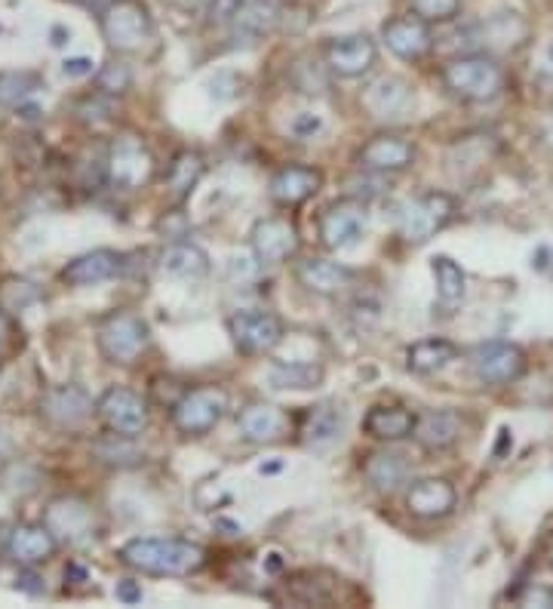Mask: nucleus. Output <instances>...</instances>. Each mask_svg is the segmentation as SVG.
I'll list each match as a JSON object with an SVG mask.
<instances>
[{
	"mask_svg": "<svg viewBox=\"0 0 553 609\" xmlns=\"http://www.w3.org/2000/svg\"><path fill=\"white\" fill-rule=\"evenodd\" d=\"M117 557L136 573L145 576H191L206 563V551L188 539H130Z\"/></svg>",
	"mask_w": 553,
	"mask_h": 609,
	"instance_id": "f257e3e1",
	"label": "nucleus"
},
{
	"mask_svg": "<svg viewBox=\"0 0 553 609\" xmlns=\"http://www.w3.org/2000/svg\"><path fill=\"white\" fill-rule=\"evenodd\" d=\"M443 84L461 102H492L504 90V68L489 56H458L443 65Z\"/></svg>",
	"mask_w": 553,
	"mask_h": 609,
	"instance_id": "f03ea898",
	"label": "nucleus"
},
{
	"mask_svg": "<svg viewBox=\"0 0 553 609\" xmlns=\"http://www.w3.org/2000/svg\"><path fill=\"white\" fill-rule=\"evenodd\" d=\"M96 342L108 363H133L148 348L151 330L136 311H111L99 320Z\"/></svg>",
	"mask_w": 553,
	"mask_h": 609,
	"instance_id": "7ed1b4c3",
	"label": "nucleus"
},
{
	"mask_svg": "<svg viewBox=\"0 0 553 609\" xmlns=\"http://www.w3.org/2000/svg\"><path fill=\"white\" fill-rule=\"evenodd\" d=\"M102 34L114 53H142L154 37V28L139 0H114L102 13Z\"/></svg>",
	"mask_w": 553,
	"mask_h": 609,
	"instance_id": "20e7f679",
	"label": "nucleus"
},
{
	"mask_svg": "<svg viewBox=\"0 0 553 609\" xmlns=\"http://www.w3.org/2000/svg\"><path fill=\"white\" fill-rule=\"evenodd\" d=\"M105 179L120 191L145 188L154 179V154L136 136L114 139L105 157Z\"/></svg>",
	"mask_w": 553,
	"mask_h": 609,
	"instance_id": "39448f33",
	"label": "nucleus"
},
{
	"mask_svg": "<svg viewBox=\"0 0 553 609\" xmlns=\"http://www.w3.org/2000/svg\"><path fill=\"white\" fill-rule=\"evenodd\" d=\"M458 210V203L446 191H428L415 200H409L400 213V237L406 243H428L434 234H440Z\"/></svg>",
	"mask_w": 553,
	"mask_h": 609,
	"instance_id": "423d86ee",
	"label": "nucleus"
},
{
	"mask_svg": "<svg viewBox=\"0 0 553 609\" xmlns=\"http://www.w3.org/2000/svg\"><path fill=\"white\" fill-rule=\"evenodd\" d=\"M225 410H228V394L222 388H216V385L188 388L173 403V425L179 434L200 437V434H209L222 422Z\"/></svg>",
	"mask_w": 553,
	"mask_h": 609,
	"instance_id": "0eeeda50",
	"label": "nucleus"
},
{
	"mask_svg": "<svg viewBox=\"0 0 553 609\" xmlns=\"http://www.w3.org/2000/svg\"><path fill=\"white\" fill-rule=\"evenodd\" d=\"M44 523L50 526L56 542L68 545V548H83L99 536V520H96L93 505L77 496L53 499L44 511Z\"/></svg>",
	"mask_w": 553,
	"mask_h": 609,
	"instance_id": "6e6552de",
	"label": "nucleus"
},
{
	"mask_svg": "<svg viewBox=\"0 0 553 609\" xmlns=\"http://www.w3.org/2000/svg\"><path fill=\"white\" fill-rule=\"evenodd\" d=\"M228 336L240 354H271L283 342V320L262 308H240L228 317Z\"/></svg>",
	"mask_w": 553,
	"mask_h": 609,
	"instance_id": "1a4fd4ad",
	"label": "nucleus"
},
{
	"mask_svg": "<svg viewBox=\"0 0 553 609\" xmlns=\"http://www.w3.org/2000/svg\"><path fill=\"white\" fill-rule=\"evenodd\" d=\"M366 228H369L366 207L357 200H335L320 216V240L332 253L354 250L366 237Z\"/></svg>",
	"mask_w": 553,
	"mask_h": 609,
	"instance_id": "9d476101",
	"label": "nucleus"
},
{
	"mask_svg": "<svg viewBox=\"0 0 553 609\" xmlns=\"http://www.w3.org/2000/svg\"><path fill=\"white\" fill-rule=\"evenodd\" d=\"M249 243H252V253H255V259H259V265H283V262L299 256V250H302L299 228L283 216L255 222Z\"/></svg>",
	"mask_w": 553,
	"mask_h": 609,
	"instance_id": "9b49d317",
	"label": "nucleus"
},
{
	"mask_svg": "<svg viewBox=\"0 0 553 609\" xmlns=\"http://www.w3.org/2000/svg\"><path fill=\"white\" fill-rule=\"evenodd\" d=\"M96 413L102 425L114 434L139 437L148 428V403L130 388H108L96 403Z\"/></svg>",
	"mask_w": 553,
	"mask_h": 609,
	"instance_id": "f8f14e48",
	"label": "nucleus"
},
{
	"mask_svg": "<svg viewBox=\"0 0 553 609\" xmlns=\"http://www.w3.org/2000/svg\"><path fill=\"white\" fill-rule=\"evenodd\" d=\"M96 410L93 397L80 385H53L40 397V416L59 431H77Z\"/></svg>",
	"mask_w": 553,
	"mask_h": 609,
	"instance_id": "ddd939ff",
	"label": "nucleus"
},
{
	"mask_svg": "<svg viewBox=\"0 0 553 609\" xmlns=\"http://www.w3.org/2000/svg\"><path fill=\"white\" fill-rule=\"evenodd\" d=\"M474 376L486 385H510L526 373V354L510 342H489L474 351Z\"/></svg>",
	"mask_w": 553,
	"mask_h": 609,
	"instance_id": "4468645a",
	"label": "nucleus"
},
{
	"mask_svg": "<svg viewBox=\"0 0 553 609\" xmlns=\"http://www.w3.org/2000/svg\"><path fill=\"white\" fill-rule=\"evenodd\" d=\"M323 59H326V68L338 77H360L375 65L378 50L369 34H345L329 40L323 47Z\"/></svg>",
	"mask_w": 553,
	"mask_h": 609,
	"instance_id": "2eb2a0df",
	"label": "nucleus"
},
{
	"mask_svg": "<svg viewBox=\"0 0 553 609\" xmlns=\"http://www.w3.org/2000/svg\"><path fill=\"white\" fill-rule=\"evenodd\" d=\"M495 151H498V142L489 133L458 136V142H452V148L446 151V170L458 182H471L474 176H480L489 167Z\"/></svg>",
	"mask_w": 553,
	"mask_h": 609,
	"instance_id": "dca6fc26",
	"label": "nucleus"
},
{
	"mask_svg": "<svg viewBox=\"0 0 553 609\" xmlns=\"http://www.w3.org/2000/svg\"><path fill=\"white\" fill-rule=\"evenodd\" d=\"M381 37H385V47L403 62H418L434 47V34L421 16H400L385 22Z\"/></svg>",
	"mask_w": 553,
	"mask_h": 609,
	"instance_id": "f3484780",
	"label": "nucleus"
},
{
	"mask_svg": "<svg viewBox=\"0 0 553 609\" xmlns=\"http://www.w3.org/2000/svg\"><path fill=\"white\" fill-rule=\"evenodd\" d=\"M357 164L369 173H403L415 164V145L403 136L381 133L357 151Z\"/></svg>",
	"mask_w": 553,
	"mask_h": 609,
	"instance_id": "a211bd4d",
	"label": "nucleus"
},
{
	"mask_svg": "<svg viewBox=\"0 0 553 609\" xmlns=\"http://www.w3.org/2000/svg\"><path fill=\"white\" fill-rule=\"evenodd\" d=\"M237 431L249 443H277L289 434V413L277 403L255 400L240 410Z\"/></svg>",
	"mask_w": 553,
	"mask_h": 609,
	"instance_id": "6ab92c4d",
	"label": "nucleus"
},
{
	"mask_svg": "<svg viewBox=\"0 0 553 609\" xmlns=\"http://www.w3.org/2000/svg\"><path fill=\"white\" fill-rule=\"evenodd\" d=\"M458 496H455V486L443 477H424L409 483L406 490V508L412 517L418 520H440L446 514H452Z\"/></svg>",
	"mask_w": 553,
	"mask_h": 609,
	"instance_id": "aec40b11",
	"label": "nucleus"
},
{
	"mask_svg": "<svg viewBox=\"0 0 553 609\" xmlns=\"http://www.w3.org/2000/svg\"><path fill=\"white\" fill-rule=\"evenodd\" d=\"M363 105L369 108L372 117L403 120L415 108V90L406 84L403 77H381V80H375V84L366 87Z\"/></svg>",
	"mask_w": 553,
	"mask_h": 609,
	"instance_id": "412c9836",
	"label": "nucleus"
},
{
	"mask_svg": "<svg viewBox=\"0 0 553 609\" xmlns=\"http://www.w3.org/2000/svg\"><path fill=\"white\" fill-rule=\"evenodd\" d=\"M320 188H323V173L320 170L292 164V167H283V170H277L271 176L268 194H271L274 203H280V207H299V203L311 200Z\"/></svg>",
	"mask_w": 553,
	"mask_h": 609,
	"instance_id": "4be33fe9",
	"label": "nucleus"
},
{
	"mask_svg": "<svg viewBox=\"0 0 553 609\" xmlns=\"http://www.w3.org/2000/svg\"><path fill=\"white\" fill-rule=\"evenodd\" d=\"M126 259L117 250H93L83 253L77 259H71L62 268V280L68 287H96V283H105L111 277H117L123 271Z\"/></svg>",
	"mask_w": 553,
	"mask_h": 609,
	"instance_id": "5701e85b",
	"label": "nucleus"
},
{
	"mask_svg": "<svg viewBox=\"0 0 553 609\" xmlns=\"http://www.w3.org/2000/svg\"><path fill=\"white\" fill-rule=\"evenodd\" d=\"M56 548L59 542L47 523H19L7 539V554L22 566L47 563L56 554Z\"/></svg>",
	"mask_w": 553,
	"mask_h": 609,
	"instance_id": "b1692460",
	"label": "nucleus"
},
{
	"mask_svg": "<svg viewBox=\"0 0 553 609\" xmlns=\"http://www.w3.org/2000/svg\"><path fill=\"white\" fill-rule=\"evenodd\" d=\"M415 443L421 446L424 453H443L452 450L461 437V416L452 410H434V413H424L415 419L412 428Z\"/></svg>",
	"mask_w": 553,
	"mask_h": 609,
	"instance_id": "393cba45",
	"label": "nucleus"
},
{
	"mask_svg": "<svg viewBox=\"0 0 553 609\" xmlns=\"http://www.w3.org/2000/svg\"><path fill=\"white\" fill-rule=\"evenodd\" d=\"M295 277H299L302 287L314 296H338L351 287L354 271L329 259H305L295 268Z\"/></svg>",
	"mask_w": 553,
	"mask_h": 609,
	"instance_id": "a878e982",
	"label": "nucleus"
},
{
	"mask_svg": "<svg viewBox=\"0 0 553 609\" xmlns=\"http://www.w3.org/2000/svg\"><path fill=\"white\" fill-rule=\"evenodd\" d=\"M363 474H366V480H369L372 490L391 496V493L403 490V486L409 483V477H412V465H409V459L400 456V453L378 450V453L366 456V462H363Z\"/></svg>",
	"mask_w": 553,
	"mask_h": 609,
	"instance_id": "bb28decb",
	"label": "nucleus"
},
{
	"mask_svg": "<svg viewBox=\"0 0 553 609\" xmlns=\"http://www.w3.org/2000/svg\"><path fill=\"white\" fill-rule=\"evenodd\" d=\"M160 268L163 274L176 277V280H203L212 268L209 256L203 247L191 240H173L160 256Z\"/></svg>",
	"mask_w": 553,
	"mask_h": 609,
	"instance_id": "cd10ccee",
	"label": "nucleus"
},
{
	"mask_svg": "<svg viewBox=\"0 0 553 609\" xmlns=\"http://www.w3.org/2000/svg\"><path fill=\"white\" fill-rule=\"evenodd\" d=\"M415 419L409 410H403V406H372V410L366 413L363 419V428L369 437L375 440H403V437H412V428H415Z\"/></svg>",
	"mask_w": 553,
	"mask_h": 609,
	"instance_id": "c85d7f7f",
	"label": "nucleus"
},
{
	"mask_svg": "<svg viewBox=\"0 0 553 609\" xmlns=\"http://www.w3.org/2000/svg\"><path fill=\"white\" fill-rule=\"evenodd\" d=\"M345 434V413L338 410L335 403H320L308 413V425H305V443L311 450H329L332 443H338Z\"/></svg>",
	"mask_w": 553,
	"mask_h": 609,
	"instance_id": "c756f323",
	"label": "nucleus"
},
{
	"mask_svg": "<svg viewBox=\"0 0 553 609\" xmlns=\"http://www.w3.org/2000/svg\"><path fill=\"white\" fill-rule=\"evenodd\" d=\"M458 357V348L449 339H421L406 351V367L415 376H434L446 370Z\"/></svg>",
	"mask_w": 553,
	"mask_h": 609,
	"instance_id": "7c9ffc66",
	"label": "nucleus"
},
{
	"mask_svg": "<svg viewBox=\"0 0 553 609\" xmlns=\"http://www.w3.org/2000/svg\"><path fill=\"white\" fill-rule=\"evenodd\" d=\"M434 271V283H437V302L446 314L458 311L464 296H467V274L461 271L458 262H452L449 256H437L431 262Z\"/></svg>",
	"mask_w": 553,
	"mask_h": 609,
	"instance_id": "2f4dec72",
	"label": "nucleus"
},
{
	"mask_svg": "<svg viewBox=\"0 0 553 609\" xmlns=\"http://www.w3.org/2000/svg\"><path fill=\"white\" fill-rule=\"evenodd\" d=\"M206 164L197 151H179L173 157V164L166 170V191L176 203H182L185 197H191V191L197 188V182L203 179Z\"/></svg>",
	"mask_w": 553,
	"mask_h": 609,
	"instance_id": "473e14b6",
	"label": "nucleus"
},
{
	"mask_svg": "<svg viewBox=\"0 0 553 609\" xmlns=\"http://www.w3.org/2000/svg\"><path fill=\"white\" fill-rule=\"evenodd\" d=\"M274 19H277V10L265 4V0H243V7L231 25H234V34L240 37H262L265 31H271Z\"/></svg>",
	"mask_w": 553,
	"mask_h": 609,
	"instance_id": "72a5a7b5",
	"label": "nucleus"
},
{
	"mask_svg": "<svg viewBox=\"0 0 553 609\" xmlns=\"http://www.w3.org/2000/svg\"><path fill=\"white\" fill-rule=\"evenodd\" d=\"M320 382H323V370L314 367V363H274V370H271L274 388L305 391V388H317Z\"/></svg>",
	"mask_w": 553,
	"mask_h": 609,
	"instance_id": "f704fd0d",
	"label": "nucleus"
},
{
	"mask_svg": "<svg viewBox=\"0 0 553 609\" xmlns=\"http://www.w3.org/2000/svg\"><path fill=\"white\" fill-rule=\"evenodd\" d=\"M96 459L99 462H105V465H136L139 462V450H136V443H133V437H126V434H108V437H102L96 446Z\"/></svg>",
	"mask_w": 553,
	"mask_h": 609,
	"instance_id": "c9c22d12",
	"label": "nucleus"
},
{
	"mask_svg": "<svg viewBox=\"0 0 553 609\" xmlns=\"http://www.w3.org/2000/svg\"><path fill=\"white\" fill-rule=\"evenodd\" d=\"M34 90H40L37 74H0V108H22Z\"/></svg>",
	"mask_w": 553,
	"mask_h": 609,
	"instance_id": "e433bc0d",
	"label": "nucleus"
},
{
	"mask_svg": "<svg viewBox=\"0 0 553 609\" xmlns=\"http://www.w3.org/2000/svg\"><path fill=\"white\" fill-rule=\"evenodd\" d=\"M130 71H126V65H120V62H111V65H105L102 71H99V93H105V96H117V93H123L126 87H130Z\"/></svg>",
	"mask_w": 553,
	"mask_h": 609,
	"instance_id": "4c0bfd02",
	"label": "nucleus"
},
{
	"mask_svg": "<svg viewBox=\"0 0 553 609\" xmlns=\"http://www.w3.org/2000/svg\"><path fill=\"white\" fill-rule=\"evenodd\" d=\"M412 7L424 19H449L458 13V0H412Z\"/></svg>",
	"mask_w": 553,
	"mask_h": 609,
	"instance_id": "58836bf2",
	"label": "nucleus"
},
{
	"mask_svg": "<svg viewBox=\"0 0 553 609\" xmlns=\"http://www.w3.org/2000/svg\"><path fill=\"white\" fill-rule=\"evenodd\" d=\"M240 7H243V0H209V22H216V25L234 22Z\"/></svg>",
	"mask_w": 553,
	"mask_h": 609,
	"instance_id": "ea45409f",
	"label": "nucleus"
},
{
	"mask_svg": "<svg viewBox=\"0 0 553 609\" xmlns=\"http://www.w3.org/2000/svg\"><path fill=\"white\" fill-rule=\"evenodd\" d=\"M16 327H13V314L7 308H0V357L7 354V348L13 345Z\"/></svg>",
	"mask_w": 553,
	"mask_h": 609,
	"instance_id": "a19ab883",
	"label": "nucleus"
},
{
	"mask_svg": "<svg viewBox=\"0 0 553 609\" xmlns=\"http://www.w3.org/2000/svg\"><path fill=\"white\" fill-rule=\"evenodd\" d=\"M320 130V120L314 114H302V117H295V124H292V133L299 136V139H308Z\"/></svg>",
	"mask_w": 553,
	"mask_h": 609,
	"instance_id": "79ce46f5",
	"label": "nucleus"
},
{
	"mask_svg": "<svg viewBox=\"0 0 553 609\" xmlns=\"http://www.w3.org/2000/svg\"><path fill=\"white\" fill-rule=\"evenodd\" d=\"M117 600L120 603H139L142 600V588L136 585V582H130V579H123V582H117Z\"/></svg>",
	"mask_w": 553,
	"mask_h": 609,
	"instance_id": "37998d69",
	"label": "nucleus"
},
{
	"mask_svg": "<svg viewBox=\"0 0 553 609\" xmlns=\"http://www.w3.org/2000/svg\"><path fill=\"white\" fill-rule=\"evenodd\" d=\"M65 74L68 77H87V74H93V62L90 59H68Z\"/></svg>",
	"mask_w": 553,
	"mask_h": 609,
	"instance_id": "c03bdc74",
	"label": "nucleus"
},
{
	"mask_svg": "<svg viewBox=\"0 0 553 609\" xmlns=\"http://www.w3.org/2000/svg\"><path fill=\"white\" fill-rule=\"evenodd\" d=\"M16 588H22V591H28V594H44V585H40V579L34 576V573H19V579H16Z\"/></svg>",
	"mask_w": 553,
	"mask_h": 609,
	"instance_id": "a18cd8bd",
	"label": "nucleus"
},
{
	"mask_svg": "<svg viewBox=\"0 0 553 609\" xmlns=\"http://www.w3.org/2000/svg\"><path fill=\"white\" fill-rule=\"evenodd\" d=\"M77 4H80V7H87V10H93V13H99V16H102V13H105V10H108L111 4H114V0H77Z\"/></svg>",
	"mask_w": 553,
	"mask_h": 609,
	"instance_id": "49530a36",
	"label": "nucleus"
},
{
	"mask_svg": "<svg viewBox=\"0 0 553 609\" xmlns=\"http://www.w3.org/2000/svg\"><path fill=\"white\" fill-rule=\"evenodd\" d=\"M10 450H13L10 437H7V434H0V459H4V456H10Z\"/></svg>",
	"mask_w": 553,
	"mask_h": 609,
	"instance_id": "de8ad7c7",
	"label": "nucleus"
},
{
	"mask_svg": "<svg viewBox=\"0 0 553 609\" xmlns=\"http://www.w3.org/2000/svg\"><path fill=\"white\" fill-rule=\"evenodd\" d=\"M550 603H553V600H550Z\"/></svg>",
	"mask_w": 553,
	"mask_h": 609,
	"instance_id": "09e8293b",
	"label": "nucleus"
}]
</instances>
